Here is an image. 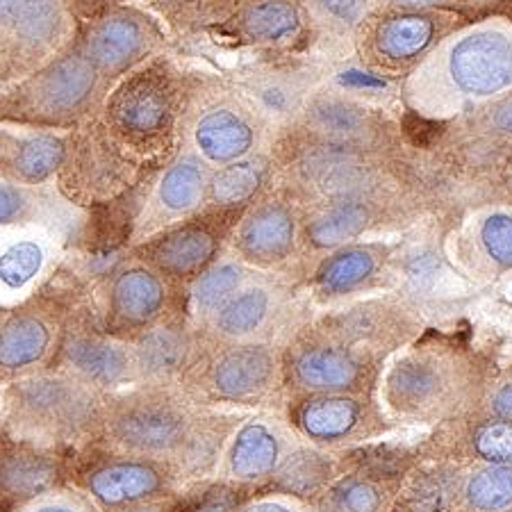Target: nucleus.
Returning <instances> with one entry per match:
<instances>
[{
    "instance_id": "nucleus-51",
    "label": "nucleus",
    "mask_w": 512,
    "mask_h": 512,
    "mask_svg": "<svg viewBox=\"0 0 512 512\" xmlns=\"http://www.w3.org/2000/svg\"><path fill=\"white\" fill-rule=\"evenodd\" d=\"M249 512H289V510L283 508V506H278V503H260V506L251 508Z\"/></svg>"
},
{
    "instance_id": "nucleus-4",
    "label": "nucleus",
    "mask_w": 512,
    "mask_h": 512,
    "mask_svg": "<svg viewBox=\"0 0 512 512\" xmlns=\"http://www.w3.org/2000/svg\"><path fill=\"white\" fill-rule=\"evenodd\" d=\"M269 128L233 85L198 87L192 82L180 139L212 169L264 151Z\"/></svg>"
},
{
    "instance_id": "nucleus-2",
    "label": "nucleus",
    "mask_w": 512,
    "mask_h": 512,
    "mask_svg": "<svg viewBox=\"0 0 512 512\" xmlns=\"http://www.w3.org/2000/svg\"><path fill=\"white\" fill-rule=\"evenodd\" d=\"M189 87L185 73L158 55L114 82L98 107V119L137 164L171 158L178 151Z\"/></svg>"
},
{
    "instance_id": "nucleus-41",
    "label": "nucleus",
    "mask_w": 512,
    "mask_h": 512,
    "mask_svg": "<svg viewBox=\"0 0 512 512\" xmlns=\"http://www.w3.org/2000/svg\"><path fill=\"white\" fill-rule=\"evenodd\" d=\"M39 208L41 201L32 189L0 183V228L37 221Z\"/></svg>"
},
{
    "instance_id": "nucleus-15",
    "label": "nucleus",
    "mask_w": 512,
    "mask_h": 512,
    "mask_svg": "<svg viewBox=\"0 0 512 512\" xmlns=\"http://www.w3.org/2000/svg\"><path fill=\"white\" fill-rule=\"evenodd\" d=\"M210 173V164H205L187 146H180L155 180L144 217L139 219L146 235L205 208Z\"/></svg>"
},
{
    "instance_id": "nucleus-28",
    "label": "nucleus",
    "mask_w": 512,
    "mask_h": 512,
    "mask_svg": "<svg viewBox=\"0 0 512 512\" xmlns=\"http://www.w3.org/2000/svg\"><path fill=\"white\" fill-rule=\"evenodd\" d=\"M274 310V294L267 287H242L214 312L212 328L226 340H244L267 324Z\"/></svg>"
},
{
    "instance_id": "nucleus-30",
    "label": "nucleus",
    "mask_w": 512,
    "mask_h": 512,
    "mask_svg": "<svg viewBox=\"0 0 512 512\" xmlns=\"http://www.w3.org/2000/svg\"><path fill=\"white\" fill-rule=\"evenodd\" d=\"M360 421V406L353 399L326 394L312 399L301 410V426L310 437L335 442L349 435Z\"/></svg>"
},
{
    "instance_id": "nucleus-45",
    "label": "nucleus",
    "mask_w": 512,
    "mask_h": 512,
    "mask_svg": "<svg viewBox=\"0 0 512 512\" xmlns=\"http://www.w3.org/2000/svg\"><path fill=\"white\" fill-rule=\"evenodd\" d=\"M249 0H203V26H219Z\"/></svg>"
},
{
    "instance_id": "nucleus-36",
    "label": "nucleus",
    "mask_w": 512,
    "mask_h": 512,
    "mask_svg": "<svg viewBox=\"0 0 512 512\" xmlns=\"http://www.w3.org/2000/svg\"><path fill=\"white\" fill-rule=\"evenodd\" d=\"M474 139H481L494 148H510L512 151V92L497 101L478 107L458 117Z\"/></svg>"
},
{
    "instance_id": "nucleus-3",
    "label": "nucleus",
    "mask_w": 512,
    "mask_h": 512,
    "mask_svg": "<svg viewBox=\"0 0 512 512\" xmlns=\"http://www.w3.org/2000/svg\"><path fill=\"white\" fill-rule=\"evenodd\" d=\"M110 87L76 39L37 71L0 87V128L71 132L98 114Z\"/></svg>"
},
{
    "instance_id": "nucleus-9",
    "label": "nucleus",
    "mask_w": 512,
    "mask_h": 512,
    "mask_svg": "<svg viewBox=\"0 0 512 512\" xmlns=\"http://www.w3.org/2000/svg\"><path fill=\"white\" fill-rule=\"evenodd\" d=\"M137 167L94 114L69 132V151L55 180L71 203L92 205L110 201L130 187Z\"/></svg>"
},
{
    "instance_id": "nucleus-34",
    "label": "nucleus",
    "mask_w": 512,
    "mask_h": 512,
    "mask_svg": "<svg viewBox=\"0 0 512 512\" xmlns=\"http://www.w3.org/2000/svg\"><path fill=\"white\" fill-rule=\"evenodd\" d=\"M246 269L242 262H214L194 280L192 301L198 315L212 317L221 305L233 299V296L246 283Z\"/></svg>"
},
{
    "instance_id": "nucleus-16",
    "label": "nucleus",
    "mask_w": 512,
    "mask_h": 512,
    "mask_svg": "<svg viewBox=\"0 0 512 512\" xmlns=\"http://www.w3.org/2000/svg\"><path fill=\"white\" fill-rule=\"evenodd\" d=\"M69 151V132L0 128V183L44 187L57 178Z\"/></svg>"
},
{
    "instance_id": "nucleus-8",
    "label": "nucleus",
    "mask_w": 512,
    "mask_h": 512,
    "mask_svg": "<svg viewBox=\"0 0 512 512\" xmlns=\"http://www.w3.org/2000/svg\"><path fill=\"white\" fill-rule=\"evenodd\" d=\"M78 46L98 73L114 85L126 73L164 55L167 32L144 7L112 3L92 19L80 23Z\"/></svg>"
},
{
    "instance_id": "nucleus-23",
    "label": "nucleus",
    "mask_w": 512,
    "mask_h": 512,
    "mask_svg": "<svg viewBox=\"0 0 512 512\" xmlns=\"http://www.w3.org/2000/svg\"><path fill=\"white\" fill-rule=\"evenodd\" d=\"M387 258H390V246L381 242H353L340 246L319 262L315 271L317 292L328 299L351 294L355 289L365 287L383 269Z\"/></svg>"
},
{
    "instance_id": "nucleus-26",
    "label": "nucleus",
    "mask_w": 512,
    "mask_h": 512,
    "mask_svg": "<svg viewBox=\"0 0 512 512\" xmlns=\"http://www.w3.org/2000/svg\"><path fill=\"white\" fill-rule=\"evenodd\" d=\"M192 344L185 330L176 326H153L139 335L132 346L135 371L153 381H164L183 371L187 365Z\"/></svg>"
},
{
    "instance_id": "nucleus-40",
    "label": "nucleus",
    "mask_w": 512,
    "mask_h": 512,
    "mask_svg": "<svg viewBox=\"0 0 512 512\" xmlns=\"http://www.w3.org/2000/svg\"><path fill=\"white\" fill-rule=\"evenodd\" d=\"M144 7L158 21H167L176 30H192L203 26V0H112Z\"/></svg>"
},
{
    "instance_id": "nucleus-19",
    "label": "nucleus",
    "mask_w": 512,
    "mask_h": 512,
    "mask_svg": "<svg viewBox=\"0 0 512 512\" xmlns=\"http://www.w3.org/2000/svg\"><path fill=\"white\" fill-rule=\"evenodd\" d=\"M57 342V321L46 303H30L0 324V374H21L44 362Z\"/></svg>"
},
{
    "instance_id": "nucleus-49",
    "label": "nucleus",
    "mask_w": 512,
    "mask_h": 512,
    "mask_svg": "<svg viewBox=\"0 0 512 512\" xmlns=\"http://www.w3.org/2000/svg\"><path fill=\"white\" fill-rule=\"evenodd\" d=\"M503 5H512V0H467V10H494Z\"/></svg>"
},
{
    "instance_id": "nucleus-21",
    "label": "nucleus",
    "mask_w": 512,
    "mask_h": 512,
    "mask_svg": "<svg viewBox=\"0 0 512 512\" xmlns=\"http://www.w3.org/2000/svg\"><path fill=\"white\" fill-rule=\"evenodd\" d=\"M14 406L23 415L51 424H73L82 421L92 406V396L85 383L66 376H37L12 387Z\"/></svg>"
},
{
    "instance_id": "nucleus-33",
    "label": "nucleus",
    "mask_w": 512,
    "mask_h": 512,
    "mask_svg": "<svg viewBox=\"0 0 512 512\" xmlns=\"http://www.w3.org/2000/svg\"><path fill=\"white\" fill-rule=\"evenodd\" d=\"M442 383V369L435 362L408 358L392 369L387 387H390L392 399L401 406H419V403L431 401L442 390Z\"/></svg>"
},
{
    "instance_id": "nucleus-35",
    "label": "nucleus",
    "mask_w": 512,
    "mask_h": 512,
    "mask_svg": "<svg viewBox=\"0 0 512 512\" xmlns=\"http://www.w3.org/2000/svg\"><path fill=\"white\" fill-rule=\"evenodd\" d=\"M315 35L355 39L371 12L369 0H305Z\"/></svg>"
},
{
    "instance_id": "nucleus-14",
    "label": "nucleus",
    "mask_w": 512,
    "mask_h": 512,
    "mask_svg": "<svg viewBox=\"0 0 512 512\" xmlns=\"http://www.w3.org/2000/svg\"><path fill=\"white\" fill-rule=\"evenodd\" d=\"M406 201L401 196L381 198H353V201H337L321 205L301 217L299 244L310 251H335L340 246L353 244L381 226L383 221L401 219Z\"/></svg>"
},
{
    "instance_id": "nucleus-13",
    "label": "nucleus",
    "mask_w": 512,
    "mask_h": 512,
    "mask_svg": "<svg viewBox=\"0 0 512 512\" xmlns=\"http://www.w3.org/2000/svg\"><path fill=\"white\" fill-rule=\"evenodd\" d=\"M214 30L237 46L285 53L315 35L305 0H249Z\"/></svg>"
},
{
    "instance_id": "nucleus-39",
    "label": "nucleus",
    "mask_w": 512,
    "mask_h": 512,
    "mask_svg": "<svg viewBox=\"0 0 512 512\" xmlns=\"http://www.w3.org/2000/svg\"><path fill=\"white\" fill-rule=\"evenodd\" d=\"M330 474V465L324 456L312 451H299L289 456L285 467L280 469L278 481L289 492L308 494L326 481Z\"/></svg>"
},
{
    "instance_id": "nucleus-31",
    "label": "nucleus",
    "mask_w": 512,
    "mask_h": 512,
    "mask_svg": "<svg viewBox=\"0 0 512 512\" xmlns=\"http://www.w3.org/2000/svg\"><path fill=\"white\" fill-rule=\"evenodd\" d=\"M278 440L276 435L262 424H246L237 433L233 449H230V469L237 478L253 481L274 472L278 462Z\"/></svg>"
},
{
    "instance_id": "nucleus-44",
    "label": "nucleus",
    "mask_w": 512,
    "mask_h": 512,
    "mask_svg": "<svg viewBox=\"0 0 512 512\" xmlns=\"http://www.w3.org/2000/svg\"><path fill=\"white\" fill-rule=\"evenodd\" d=\"M369 3L371 10H467V0H369Z\"/></svg>"
},
{
    "instance_id": "nucleus-32",
    "label": "nucleus",
    "mask_w": 512,
    "mask_h": 512,
    "mask_svg": "<svg viewBox=\"0 0 512 512\" xmlns=\"http://www.w3.org/2000/svg\"><path fill=\"white\" fill-rule=\"evenodd\" d=\"M472 242L483 260L497 271L512 269V210L487 208L472 219Z\"/></svg>"
},
{
    "instance_id": "nucleus-42",
    "label": "nucleus",
    "mask_w": 512,
    "mask_h": 512,
    "mask_svg": "<svg viewBox=\"0 0 512 512\" xmlns=\"http://www.w3.org/2000/svg\"><path fill=\"white\" fill-rule=\"evenodd\" d=\"M476 451L494 465H510L512 462V421L487 424L476 435Z\"/></svg>"
},
{
    "instance_id": "nucleus-10",
    "label": "nucleus",
    "mask_w": 512,
    "mask_h": 512,
    "mask_svg": "<svg viewBox=\"0 0 512 512\" xmlns=\"http://www.w3.org/2000/svg\"><path fill=\"white\" fill-rule=\"evenodd\" d=\"M292 128L321 142L369 153H392L399 142V128L390 117L365 98L340 89H317Z\"/></svg>"
},
{
    "instance_id": "nucleus-12",
    "label": "nucleus",
    "mask_w": 512,
    "mask_h": 512,
    "mask_svg": "<svg viewBox=\"0 0 512 512\" xmlns=\"http://www.w3.org/2000/svg\"><path fill=\"white\" fill-rule=\"evenodd\" d=\"M315 69L301 64H260L237 73L230 85L271 132L292 128L317 92Z\"/></svg>"
},
{
    "instance_id": "nucleus-27",
    "label": "nucleus",
    "mask_w": 512,
    "mask_h": 512,
    "mask_svg": "<svg viewBox=\"0 0 512 512\" xmlns=\"http://www.w3.org/2000/svg\"><path fill=\"white\" fill-rule=\"evenodd\" d=\"M89 490L105 506L144 501L162 490V474L146 462H112L89 476Z\"/></svg>"
},
{
    "instance_id": "nucleus-52",
    "label": "nucleus",
    "mask_w": 512,
    "mask_h": 512,
    "mask_svg": "<svg viewBox=\"0 0 512 512\" xmlns=\"http://www.w3.org/2000/svg\"><path fill=\"white\" fill-rule=\"evenodd\" d=\"M37 512H76V510L64 508V506H46V508H41V510H37Z\"/></svg>"
},
{
    "instance_id": "nucleus-53",
    "label": "nucleus",
    "mask_w": 512,
    "mask_h": 512,
    "mask_svg": "<svg viewBox=\"0 0 512 512\" xmlns=\"http://www.w3.org/2000/svg\"><path fill=\"white\" fill-rule=\"evenodd\" d=\"M126 512H160V510H155V508H135V510H126Z\"/></svg>"
},
{
    "instance_id": "nucleus-24",
    "label": "nucleus",
    "mask_w": 512,
    "mask_h": 512,
    "mask_svg": "<svg viewBox=\"0 0 512 512\" xmlns=\"http://www.w3.org/2000/svg\"><path fill=\"white\" fill-rule=\"evenodd\" d=\"M276 371L274 351L264 344H239L214 360L212 387L226 399H249L267 390Z\"/></svg>"
},
{
    "instance_id": "nucleus-7",
    "label": "nucleus",
    "mask_w": 512,
    "mask_h": 512,
    "mask_svg": "<svg viewBox=\"0 0 512 512\" xmlns=\"http://www.w3.org/2000/svg\"><path fill=\"white\" fill-rule=\"evenodd\" d=\"M244 210L205 205L189 217L139 239L130 249V258L146 264L164 280H196L219 262V253L228 239H233Z\"/></svg>"
},
{
    "instance_id": "nucleus-18",
    "label": "nucleus",
    "mask_w": 512,
    "mask_h": 512,
    "mask_svg": "<svg viewBox=\"0 0 512 512\" xmlns=\"http://www.w3.org/2000/svg\"><path fill=\"white\" fill-rule=\"evenodd\" d=\"M164 278L146 264L132 260L112 274L107 287V328L148 330L167 308Z\"/></svg>"
},
{
    "instance_id": "nucleus-43",
    "label": "nucleus",
    "mask_w": 512,
    "mask_h": 512,
    "mask_svg": "<svg viewBox=\"0 0 512 512\" xmlns=\"http://www.w3.org/2000/svg\"><path fill=\"white\" fill-rule=\"evenodd\" d=\"M340 506L346 512H376L381 506V494L369 483H349L340 492Z\"/></svg>"
},
{
    "instance_id": "nucleus-17",
    "label": "nucleus",
    "mask_w": 512,
    "mask_h": 512,
    "mask_svg": "<svg viewBox=\"0 0 512 512\" xmlns=\"http://www.w3.org/2000/svg\"><path fill=\"white\" fill-rule=\"evenodd\" d=\"M112 433L123 447L139 453H169L185 440L187 421L162 396H130L112 415Z\"/></svg>"
},
{
    "instance_id": "nucleus-20",
    "label": "nucleus",
    "mask_w": 512,
    "mask_h": 512,
    "mask_svg": "<svg viewBox=\"0 0 512 512\" xmlns=\"http://www.w3.org/2000/svg\"><path fill=\"white\" fill-rule=\"evenodd\" d=\"M60 353L64 365L85 385H117L135 371L128 346L94 330H66Z\"/></svg>"
},
{
    "instance_id": "nucleus-25",
    "label": "nucleus",
    "mask_w": 512,
    "mask_h": 512,
    "mask_svg": "<svg viewBox=\"0 0 512 512\" xmlns=\"http://www.w3.org/2000/svg\"><path fill=\"white\" fill-rule=\"evenodd\" d=\"M365 365L344 346H308L294 360V376L312 392L340 394L360 383Z\"/></svg>"
},
{
    "instance_id": "nucleus-50",
    "label": "nucleus",
    "mask_w": 512,
    "mask_h": 512,
    "mask_svg": "<svg viewBox=\"0 0 512 512\" xmlns=\"http://www.w3.org/2000/svg\"><path fill=\"white\" fill-rule=\"evenodd\" d=\"M501 187H503V196H506V208L512 210V171L501 178Z\"/></svg>"
},
{
    "instance_id": "nucleus-5",
    "label": "nucleus",
    "mask_w": 512,
    "mask_h": 512,
    "mask_svg": "<svg viewBox=\"0 0 512 512\" xmlns=\"http://www.w3.org/2000/svg\"><path fill=\"white\" fill-rule=\"evenodd\" d=\"M467 23L456 10H371L355 37L360 62L387 78L408 76Z\"/></svg>"
},
{
    "instance_id": "nucleus-37",
    "label": "nucleus",
    "mask_w": 512,
    "mask_h": 512,
    "mask_svg": "<svg viewBox=\"0 0 512 512\" xmlns=\"http://www.w3.org/2000/svg\"><path fill=\"white\" fill-rule=\"evenodd\" d=\"M44 264V246L37 239H16L0 251V285L5 289H23L35 280Z\"/></svg>"
},
{
    "instance_id": "nucleus-38",
    "label": "nucleus",
    "mask_w": 512,
    "mask_h": 512,
    "mask_svg": "<svg viewBox=\"0 0 512 512\" xmlns=\"http://www.w3.org/2000/svg\"><path fill=\"white\" fill-rule=\"evenodd\" d=\"M467 499L474 508L494 512L512 503V467L494 465L478 472L467 485Z\"/></svg>"
},
{
    "instance_id": "nucleus-6",
    "label": "nucleus",
    "mask_w": 512,
    "mask_h": 512,
    "mask_svg": "<svg viewBox=\"0 0 512 512\" xmlns=\"http://www.w3.org/2000/svg\"><path fill=\"white\" fill-rule=\"evenodd\" d=\"M78 30L73 0H0V87L64 53Z\"/></svg>"
},
{
    "instance_id": "nucleus-48",
    "label": "nucleus",
    "mask_w": 512,
    "mask_h": 512,
    "mask_svg": "<svg viewBox=\"0 0 512 512\" xmlns=\"http://www.w3.org/2000/svg\"><path fill=\"white\" fill-rule=\"evenodd\" d=\"M192 512H233V508H230L226 497H208L198 501L192 508Z\"/></svg>"
},
{
    "instance_id": "nucleus-22",
    "label": "nucleus",
    "mask_w": 512,
    "mask_h": 512,
    "mask_svg": "<svg viewBox=\"0 0 512 512\" xmlns=\"http://www.w3.org/2000/svg\"><path fill=\"white\" fill-rule=\"evenodd\" d=\"M276 162L271 151L253 153L249 158L212 169L205 205L210 208H249L274 187Z\"/></svg>"
},
{
    "instance_id": "nucleus-29",
    "label": "nucleus",
    "mask_w": 512,
    "mask_h": 512,
    "mask_svg": "<svg viewBox=\"0 0 512 512\" xmlns=\"http://www.w3.org/2000/svg\"><path fill=\"white\" fill-rule=\"evenodd\" d=\"M57 478L55 462L44 453L19 449L0 456V494L30 499L51 490Z\"/></svg>"
},
{
    "instance_id": "nucleus-11",
    "label": "nucleus",
    "mask_w": 512,
    "mask_h": 512,
    "mask_svg": "<svg viewBox=\"0 0 512 512\" xmlns=\"http://www.w3.org/2000/svg\"><path fill=\"white\" fill-rule=\"evenodd\" d=\"M299 228V205L283 187H271L244 210L230 242L239 260L267 269L292 258L299 246Z\"/></svg>"
},
{
    "instance_id": "nucleus-47",
    "label": "nucleus",
    "mask_w": 512,
    "mask_h": 512,
    "mask_svg": "<svg viewBox=\"0 0 512 512\" xmlns=\"http://www.w3.org/2000/svg\"><path fill=\"white\" fill-rule=\"evenodd\" d=\"M492 408L497 415H501L503 419L512 421V385L501 387V390L494 394V401H492Z\"/></svg>"
},
{
    "instance_id": "nucleus-1",
    "label": "nucleus",
    "mask_w": 512,
    "mask_h": 512,
    "mask_svg": "<svg viewBox=\"0 0 512 512\" xmlns=\"http://www.w3.org/2000/svg\"><path fill=\"white\" fill-rule=\"evenodd\" d=\"M512 92V21L467 23L403 78L399 94L410 110L456 119Z\"/></svg>"
},
{
    "instance_id": "nucleus-46",
    "label": "nucleus",
    "mask_w": 512,
    "mask_h": 512,
    "mask_svg": "<svg viewBox=\"0 0 512 512\" xmlns=\"http://www.w3.org/2000/svg\"><path fill=\"white\" fill-rule=\"evenodd\" d=\"M107 5H112V0H73V7H76L78 21L85 23L96 16L101 10H105Z\"/></svg>"
}]
</instances>
